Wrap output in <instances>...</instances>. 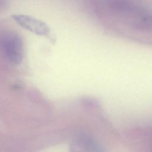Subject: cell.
<instances>
[{"label":"cell","instance_id":"7a4b0ae2","mask_svg":"<svg viewBox=\"0 0 152 152\" xmlns=\"http://www.w3.org/2000/svg\"><path fill=\"white\" fill-rule=\"evenodd\" d=\"M14 20L22 27L39 36H48L49 27L43 21L25 15H14Z\"/></svg>","mask_w":152,"mask_h":152},{"label":"cell","instance_id":"6da1fadb","mask_svg":"<svg viewBox=\"0 0 152 152\" xmlns=\"http://www.w3.org/2000/svg\"><path fill=\"white\" fill-rule=\"evenodd\" d=\"M0 50L5 58L13 64H19L24 54L23 43L16 33L7 31L0 34Z\"/></svg>","mask_w":152,"mask_h":152}]
</instances>
